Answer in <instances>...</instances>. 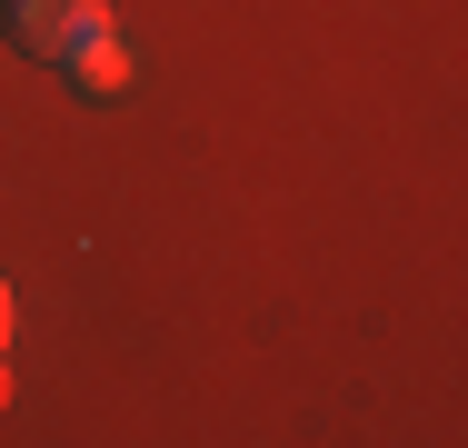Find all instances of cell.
Here are the masks:
<instances>
[{"mask_svg":"<svg viewBox=\"0 0 468 448\" xmlns=\"http://www.w3.org/2000/svg\"><path fill=\"white\" fill-rule=\"evenodd\" d=\"M0 399H10V368H0Z\"/></svg>","mask_w":468,"mask_h":448,"instance_id":"4","label":"cell"},{"mask_svg":"<svg viewBox=\"0 0 468 448\" xmlns=\"http://www.w3.org/2000/svg\"><path fill=\"white\" fill-rule=\"evenodd\" d=\"M0 349H10V279H0Z\"/></svg>","mask_w":468,"mask_h":448,"instance_id":"3","label":"cell"},{"mask_svg":"<svg viewBox=\"0 0 468 448\" xmlns=\"http://www.w3.org/2000/svg\"><path fill=\"white\" fill-rule=\"evenodd\" d=\"M60 70H70L80 90H130V50H120V30L100 20L90 40H70V50H60Z\"/></svg>","mask_w":468,"mask_h":448,"instance_id":"2","label":"cell"},{"mask_svg":"<svg viewBox=\"0 0 468 448\" xmlns=\"http://www.w3.org/2000/svg\"><path fill=\"white\" fill-rule=\"evenodd\" d=\"M100 20V0H0V30H10V50H30V60H60L70 40H90Z\"/></svg>","mask_w":468,"mask_h":448,"instance_id":"1","label":"cell"}]
</instances>
